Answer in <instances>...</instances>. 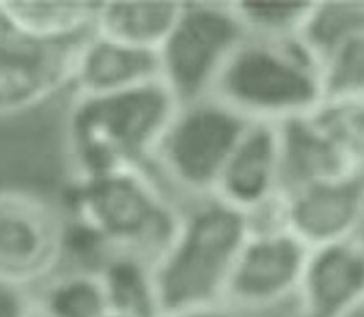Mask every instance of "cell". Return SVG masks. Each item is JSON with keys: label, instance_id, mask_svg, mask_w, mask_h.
Segmentation results:
<instances>
[{"label": "cell", "instance_id": "1", "mask_svg": "<svg viewBox=\"0 0 364 317\" xmlns=\"http://www.w3.org/2000/svg\"><path fill=\"white\" fill-rule=\"evenodd\" d=\"M178 105L162 80L114 95L73 96L67 115L73 180L145 171Z\"/></svg>", "mask_w": 364, "mask_h": 317}, {"label": "cell", "instance_id": "2", "mask_svg": "<svg viewBox=\"0 0 364 317\" xmlns=\"http://www.w3.org/2000/svg\"><path fill=\"white\" fill-rule=\"evenodd\" d=\"M246 239L244 213L222 200L183 220L171 246L154 265L161 314L225 303L228 281Z\"/></svg>", "mask_w": 364, "mask_h": 317}, {"label": "cell", "instance_id": "3", "mask_svg": "<svg viewBox=\"0 0 364 317\" xmlns=\"http://www.w3.org/2000/svg\"><path fill=\"white\" fill-rule=\"evenodd\" d=\"M70 218L98 235L114 253L156 265L171 246L180 220L145 171H117L73 180Z\"/></svg>", "mask_w": 364, "mask_h": 317}, {"label": "cell", "instance_id": "4", "mask_svg": "<svg viewBox=\"0 0 364 317\" xmlns=\"http://www.w3.org/2000/svg\"><path fill=\"white\" fill-rule=\"evenodd\" d=\"M222 103L244 119L293 114L316 96V84L300 54L277 42H242L215 87Z\"/></svg>", "mask_w": 364, "mask_h": 317}, {"label": "cell", "instance_id": "5", "mask_svg": "<svg viewBox=\"0 0 364 317\" xmlns=\"http://www.w3.org/2000/svg\"><path fill=\"white\" fill-rule=\"evenodd\" d=\"M244 26L234 9L183 4L159 49L161 80L180 105L197 102L215 87L220 73L242 44Z\"/></svg>", "mask_w": 364, "mask_h": 317}, {"label": "cell", "instance_id": "6", "mask_svg": "<svg viewBox=\"0 0 364 317\" xmlns=\"http://www.w3.org/2000/svg\"><path fill=\"white\" fill-rule=\"evenodd\" d=\"M91 33L38 37L0 4V117L37 108L70 87L77 54Z\"/></svg>", "mask_w": 364, "mask_h": 317}, {"label": "cell", "instance_id": "7", "mask_svg": "<svg viewBox=\"0 0 364 317\" xmlns=\"http://www.w3.org/2000/svg\"><path fill=\"white\" fill-rule=\"evenodd\" d=\"M181 107L185 108L178 105L159 143L156 158L183 187L196 192L215 190L250 122L220 100Z\"/></svg>", "mask_w": 364, "mask_h": 317}, {"label": "cell", "instance_id": "8", "mask_svg": "<svg viewBox=\"0 0 364 317\" xmlns=\"http://www.w3.org/2000/svg\"><path fill=\"white\" fill-rule=\"evenodd\" d=\"M67 218L44 197L0 190V281L19 289L56 276L65 257Z\"/></svg>", "mask_w": 364, "mask_h": 317}, {"label": "cell", "instance_id": "9", "mask_svg": "<svg viewBox=\"0 0 364 317\" xmlns=\"http://www.w3.org/2000/svg\"><path fill=\"white\" fill-rule=\"evenodd\" d=\"M304 276L301 247L288 232L247 234L228 281L232 307H269L282 300Z\"/></svg>", "mask_w": 364, "mask_h": 317}, {"label": "cell", "instance_id": "10", "mask_svg": "<svg viewBox=\"0 0 364 317\" xmlns=\"http://www.w3.org/2000/svg\"><path fill=\"white\" fill-rule=\"evenodd\" d=\"M161 80L159 51L133 48L95 32L77 54L73 96H102Z\"/></svg>", "mask_w": 364, "mask_h": 317}, {"label": "cell", "instance_id": "11", "mask_svg": "<svg viewBox=\"0 0 364 317\" xmlns=\"http://www.w3.org/2000/svg\"><path fill=\"white\" fill-rule=\"evenodd\" d=\"M279 176V133L265 121L251 122L228 157L215 190L222 203L246 213L269 199Z\"/></svg>", "mask_w": 364, "mask_h": 317}, {"label": "cell", "instance_id": "12", "mask_svg": "<svg viewBox=\"0 0 364 317\" xmlns=\"http://www.w3.org/2000/svg\"><path fill=\"white\" fill-rule=\"evenodd\" d=\"M305 317H347L364 293V262L343 247L321 253L301 276Z\"/></svg>", "mask_w": 364, "mask_h": 317}, {"label": "cell", "instance_id": "13", "mask_svg": "<svg viewBox=\"0 0 364 317\" xmlns=\"http://www.w3.org/2000/svg\"><path fill=\"white\" fill-rule=\"evenodd\" d=\"M181 6L168 0L100 2L95 30L122 44L159 51L180 16Z\"/></svg>", "mask_w": 364, "mask_h": 317}, {"label": "cell", "instance_id": "14", "mask_svg": "<svg viewBox=\"0 0 364 317\" xmlns=\"http://www.w3.org/2000/svg\"><path fill=\"white\" fill-rule=\"evenodd\" d=\"M108 308L127 317H161L154 267L141 258L115 253L100 270Z\"/></svg>", "mask_w": 364, "mask_h": 317}, {"label": "cell", "instance_id": "15", "mask_svg": "<svg viewBox=\"0 0 364 317\" xmlns=\"http://www.w3.org/2000/svg\"><path fill=\"white\" fill-rule=\"evenodd\" d=\"M358 206V185H314L293 200L289 220L300 235L323 239L346 229L354 218Z\"/></svg>", "mask_w": 364, "mask_h": 317}, {"label": "cell", "instance_id": "16", "mask_svg": "<svg viewBox=\"0 0 364 317\" xmlns=\"http://www.w3.org/2000/svg\"><path fill=\"white\" fill-rule=\"evenodd\" d=\"M4 9L38 37L65 38L95 32L100 2L86 0H4Z\"/></svg>", "mask_w": 364, "mask_h": 317}, {"label": "cell", "instance_id": "17", "mask_svg": "<svg viewBox=\"0 0 364 317\" xmlns=\"http://www.w3.org/2000/svg\"><path fill=\"white\" fill-rule=\"evenodd\" d=\"M32 300L51 317H103L110 312L102 277L86 270L56 274Z\"/></svg>", "mask_w": 364, "mask_h": 317}, {"label": "cell", "instance_id": "18", "mask_svg": "<svg viewBox=\"0 0 364 317\" xmlns=\"http://www.w3.org/2000/svg\"><path fill=\"white\" fill-rule=\"evenodd\" d=\"M235 7L242 26L263 33L286 32L304 21L307 14V4L300 2H241Z\"/></svg>", "mask_w": 364, "mask_h": 317}, {"label": "cell", "instance_id": "19", "mask_svg": "<svg viewBox=\"0 0 364 317\" xmlns=\"http://www.w3.org/2000/svg\"><path fill=\"white\" fill-rule=\"evenodd\" d=\"M364 30V6H335L321 11L309 25V36L316 44H335Z\"/></svg>", "mask_w": 364, "mask_h": 317}, {"label": "cell", "instance_id": "20", "mask_svg": "<svg viewBox=\"0 0 364 317\" xmlns=\"http://www.w3.org/2000/svg\"><path fill=\"white\" fill-rule=\"evenodd\" d=\"M338 86H358L364 84V41L348 44V49L340 58L335 72Z\"/></svg>", "mask_w": 364, "mask_h": 317}, {"label": "cell", "instance_id": "21", "mask_svg": "<svg viewBox=\"0 0 364 317\" xmlns=\"http://www.w3.org/2000/svg\"><path fill=\"white\" fill-rule=\"evenodd\" d=\"M32 299L25 289L0 281V317H30Z\"/></svg>", "mask_w": 364, "mask_h": 317}, {"label": "cell", "instance_id": "22", "mask_svg": "<svg viewBox=\"0 0 364 317\" xmlns=\"http://www.w3.org/2000/svg\"><path fill=\"white\" fill-rule=\"evenodd\" d=\"M162 317H239L232 311L228 305H215V307H206V308H196V311H187V312H176V314H168Z\"/></svg>", "mask_w": 364, "mask_h": 317}, {"label": "cell", "instance_id": "23", "mask_svg": "<svg viewBox=\"0 0 364 317\" xmlns=\"http://www.w3.org/2000/svg\"><path fill=\"white\" fill-rule=\"evenodd\" d=\"M30 317H51V316H48L46 312L38 311V308L33 305V300H32V316H30Z\"/></svg>", "mask_w": 364, "mask_h": 317}, {"label": "cell", "instance_id": "24", "mask_svg": "<svg viewBox=\"0 0 364 317\" xmlns=\"http://www.w3.org/2000/svg\"><path fill=\"white\" fill-rule=\"evenodd\" d=\"M103 317H127V316H122V314H115V312H108L107 316H103Z\"/></svg>", "mask_w": 364, "mask_h": 317}, {"label": "cell", "instance_id": "25", "mask_svg": "<svg viewBox=\"0 0 364 317\" xmlns=\"http://www.w3.org/2000/svg\"><path fill=\"white\" fill-rule=\"evenodd\" d=\"M363 317H364V311H363Z\"/></svg>", "mask_w": 364, "mask_h": 317}]
</instances>
